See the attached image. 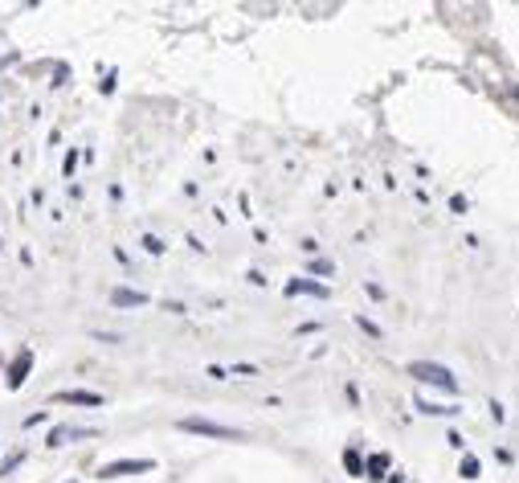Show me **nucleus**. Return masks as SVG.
<instances>
[{
    "instance_id": "obj_1",
    "label": "nucleus",
    "mask_w": 519,
    "mask_h": 483,
    "mask_svg": "<svg viewBox=\"0 0 519 483\" xmlns=\"http://www.w3.org/2000/svg\"><path fill=\"white\" fill-rule=\"evenodd\" d=\"M409 373H413L417 381H425V385H438V389H450V393L458 389L454 373H450L446 365H434V361H413V365H409Z\"/></svg>"
},
{
    "instance_id": "obj_2",
    "label": "nucleus",
    "mask_w": 519,
    "mask_h": 483,
    "mask_svg": "<svg viewBox=\"0 0 519 483\" xmlns=\"http://www.w3.org/2000/svg\"><path fill=\"white\" fill-rule=\"evenodd\" d=\"M180 430H193V434H209V438H229V442H237L245 438L237 426H217V422H205V418H184L180 422Z\"/></svg>"
},
{
    "instance_id": "obj_3",
    "label": "nucleus",
    "mask_w": 519,
    "mask_h": 483,
    "mask_svg": "<svg viewBox=\"0 0 519 483\" xmlns=\"http://www.w3.org/2000/svg\"><path fill=\"white\" fill-rule=\"evenodd\" d=\"M151 459H119V463H107L98 475L102 479H119V475H139V471H151Z\"/></svg>"
},
{
    "instance_id": "obj_4",
    "label": "nucleus",
    "mask_w": 519,
    "mask_h": 483,
    "mask_svg": "<svg viewBox=\"0 0 519 483\" xmlns=\"http://www.w3.org/2000/svg\"><path fill=\"white\" fill-rule=\"evenodd\" d=\"M29 365H33V352L25 349V352H21V356L13 361V368H9V385H13V389H21V385H25V377H29Z\"/></svg>"
},
{
    "instance_id": "obj_5",
    "label": "nucleus",
    "mask_w": 519,
    "mask_h": 483,
    "mask_svg": "<svg viewBox=\"0 0 519 483\" xmlns=\"http://www.w3.org/2000/svg\"><path fill=\"white\" fill-rule=\"evenodd\" d=\"M58 401H70V405H102V393H86V389H65V393H58Z\"/></svg>"
},
{
    "instance_id": "obj_6",
    "label": "nucleus",
    "mask_w": 519,
    "mask_h": 483,
    "mask_svg": "<svg viewBox=\"0 0 519 483\" xmlns=\"http://www.w3.org/2000/svg\"><path fill=\"white\" fill-rule=\"evenodd\" d=\"M111 303H114V307H144L147 295H144V291H127V287H119V291L111 295Z\"/></svg>"
},
{
    "instance_id": "obj_7",
    "label": "nucleus",
    "mask_w": 519,
    "mask_h": 483,
    "mask_svg": "<svg viewBox=\"0 0 519 483\" xmlns=\"http://www.w3.org/2000/svg\"><path fill=\"white\" fill-rule=\"evenodd\" d=\"M95 430H86V426H58V430L49 434V447H62L65 438H90Z\"/></svg>"
},
{
    "instance_id": "obj_8",
    "label": "nucleus",
    "mask_w": 519,
    "mask_h": 483,
    "mask_svg": "<svg viewBox=\"0 0 519 483\" xmlns=\"http://www.w3.org/2000/svg\"><path fill=\"white\" fill-rule=\"evenodd\" d=\"M364 471H368L364 479H385V471H389V455H373V459L364 463Z\"/></svg>"
},
{
    "instance_id": "obj_9",
    "label": "nucleus",
    "mask_w": 519,
    "mask_h": 483,
    "mask_svg": "<svg viewBox=\"0 0 519 483\" xmlns=\"http://www.w3.org/2000/svg\"><path fill=\"white\" fill-rule=\"evenodd\" d=\"M287 291H291V295H319V299L327 295V287H319V283H291Z\"/></svg>"
},
{
    "instance_id": "obj_10",
    "label": "nucleus",
    "mask_w": 519,
    "mask_h": 483,
    "mask_svg": "<svg viewBox=\"0 0 519 483\" xmlns=\"http://www.w3.org/2000/svg\"><path fill=\"white\" fill-rule=\"evenodd\" d=\"M458 471H462V479H478V475H483V467H478V459H474V455H466Z\"/></svg>"
},
{
    "instance_id": "obj_11",
    "label": "nucleus",
    "mask_w": 519,
    "mask_h": 483,
    "mask_svg": "<svg viewBox=\"0 0 519 483\" xmlns=\"http://www.w3.org/2000/svg\"><path fill=\"white\" fill-rule=\"evenodd\" d=\"M343 467H348L352 475H364V459H360V450H343Z\"/></svg>"
},
{
    "instance_id": "obj_12",
    "label": "nucleus",
    "mask_w": 519,
    "mask_h": 483,
    "mask_svg": "<svg viewBox=\"0 0 519 483\" xmlns=\"http://www.w3.org/2000/svg\"><path fill=\"white\" fill-rule=\"evenodd\" d=\"M144 246H147V250H151V254H160V250H164V242H160V238H151V233H147V238H144Z\"/></svg>"
}]
</instances>
